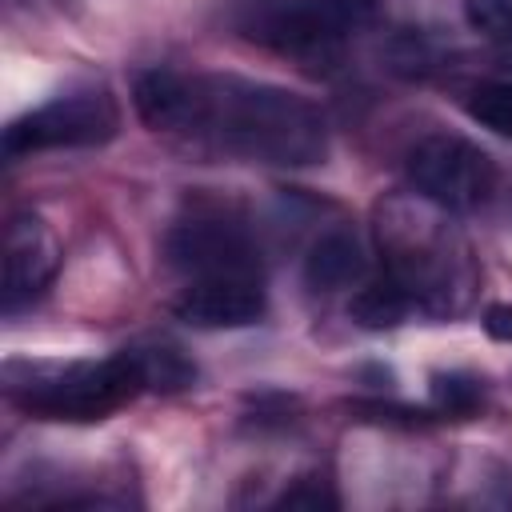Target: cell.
Instances as JSON below:
<instances>
[{
    "label": "cell",
    "instance_id": "1",
    "mask_svg": "<svg viewBox=\"0 0 512 512\" xmlns=\"http://www.w3.org/2000/svg\"><path fill=\"white\" fill-rule=\"evenodd\" d=\"M140 120L188 148L268 168H308L328 152V128L292 88L232 72L152 68L132 88Z\"/></svg>",
    "mask_w": 512,
    "mask_h": 512
},
{
    "label": "cell",
    "instance_id": "2",
    "mask_svg": "<svg viewBox=\"0 0 512 512\" xmlns=\"http://www.w3.org/2000/svg\"><path fill=\"white\" fill-rule=\"evenodd\" d=\"M380 252L384 276L420 312H456L476 284L468 244L444 224V208L424 196L416 204L392 200L380 212Z\"/></svg>",
    "mask_w": 512,
    "mask_h": 512
},
{
    "label": "cell",
    "instance_id": "3",
    "mask_svg": "<svg viewBox=\"0 0 512 512\" xmlns=\"http://www.w3.org/2000/svg\"><path fill=\"white\" fill-rule=\"evenodd\" d=\"M380 0H236L232 24L244 40L308 68H332L348 40L376 20Z\"/></svg>",
    "mask_w": 512,
    "mask_h": 512
},
{
    "label": "cell",
    "instance_id": "4",
    "mask_svg": "<svg viewBox=\"0 0 512 512\" xmlns=\"http://www.w3.org/2000/svg\"><path fill=\"white\" fill-rule=\"evenodd\" d=\"M144 388H148V372L140 352H116L104 360L32 364L24 380L16 376L8 380L12 400L40 420H104Z\"/></svg>",
    "mask_w": 512,
    "mask_h": 512
},
{
    "label": "cell",
    "instance_id": "5",
    "mask_svg": "<svg viewBox=\"0 0 512 512\" xmlns=\"http://www.w3.org/2000/svg\"><path fill=\"white\" fill-rule=\"evenodd\" d=\"M116 128H120V108L112 92L104 84H84V88L56 92L52 100L16 116L4 128V152L32 156L52 148H92L112 140Z\"/></svg>",
    "mask_w": 512,
    "mask_h": 512
},
{
    "label": "cell",
    "instance_id": "6",
    "mask_svg": "<svg viewBox=\"0 0 512 512\" xmlns=\"http://www.w3.org/2000/svg\"><path fill=\"white\" fill-rule=\"evenodd\" d=\"M408 180L416 196L444 212H472L496 192V164L464 136L432 132L408 152Z\"/></svg>",
    "mask_w": 512,
    "mask_h": 512
},
{
    "label": "cell",
    "instance_id": "7",
    "mask_svg": "<svg viewBox=\"0 0 512 512\" xmlns=\"http://www.w3.org/2000/svg\"><path fill=\"white\" fill-rule=\"evenodd\" d=\"M164 252H168V264L184 280H200V276H264L260 244L248 232V224L228 216V212H216V208H200V212L176 220L168 240H164Z\"/></svg>",
    "mask_w": 512,
    "mask_h": 512
},
{
    "label": "cell",
    "instance_id": "8",
    "mask_svg": "<svg viewBox=\"0 0 512 512\" xmlns=\"http://www.w3.org/2000/svg\"><path fill=\"white\" fill-rule=\"evenodd\" d=\"M172 312L192 328H244L264 316V276L184 280Z\"/></svg>",
    "mask_w": 512,
    "mask_h": 512
},
{
    "label": "cell",
    "instance_id": "9",
    "mask_svg": "<svg viewBox=\"0 0 512 512\" xmlns=\"http://www.w3.org/2000/svg\"><path fill=\"white\" fill-rule=\"evenodd\" d=\"M56 272V240L36 216H12L4 236V308L36 300Z\"/></svg>",
    "mask_w": 512,
    "mask_h": 512
},
{
    "label": "cell",
    "instance_id": "10",
    "mask_svg": "<svg viewBox=\"0 0 512 512\" xmlns=\"http://www.w3.org/2000/svg\"><path fill=\"white\" fill-rule=\"evenodd\" d=\"M368 276V256L360 248V240L344 228L336 232H324L308 260H304V280L316 288V292H340V288H360Z\"/></svg>",
    "mask_w": 512,
    "mask_h": 512
},
{
    "label": "cell",
    "instance_id": "11",
    "mask_svg": "<svg viewBox=\"0 0 512 512\" xmlns=\"http://www.w3.org/2000/svg\"><path fill=\"white\" fill-rule=\"evenodd\" d=\"M348 312L364 328H392V324H400L412 312V300L384 276V280L360 284L356 296H352V304H348Z\"/></svg>",
    "mask_w": 512,
    "mask_h": 512
},
{
    "label": "cell",
    "instance_id": "12",
    "mask_svg": "<svg viewBox=\"0 0 512 512\" xmlns=\"http://www.w3.org/2000/svg\"><path fill=\"white\" fill-rule=\"evenodd\" d=\"M464 108H468V116L480 128L512 140V80H484V84H476L468 92Z\"/></svg>",
    "mask_w": 512,
    "mask_h": 512
},
{
    "label": "cell",
    "instance_id": "13",
    "mask_svg": "<svg viewBox=\"0 0 512 512\" xmlns=\"http://www.w3.org/2000/svg\"><path fill=\"white\" fill-rule=\"evenodd\" d=\"M464 20L488 40H512V0H464Z\"/></svg>",
    "mask_w": 512,
    "mask_h": 512
},
{
    "label": "cell",
    "instance_id": "14",
    "mask_svg": "<svg viewBox=\"0 0 512 512\" xmlns=\"http://www.w3.org/2000/svg\"><path fill=\"white\" fill-rule=\"evenodd\" d=\"M432 392H436V400H440L444 412H460V416H464V412H472V408L480 404V380L460 376V372H452V376H436Z\"/></svg>",
    "mask_w": 512,
    "mask_h": 512
},
{
    "label": "cell",
    "instance_id": "15",
    "mask_svg": "<svg viewBox=\"0 0 512 512\" xmlns=\"http://www.w3.org/2000/svg\"><path fill=\"white\" fill-rule=\"evenodd\" d=\"M484 332L500 344H512V304H492L484 312Z\"/></svg>",
    "mask_w": 512,
    "mask_h": 512
}]
</instances>
